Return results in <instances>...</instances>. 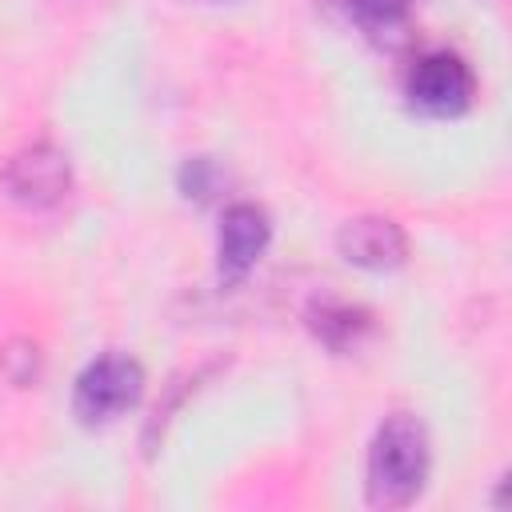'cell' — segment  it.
Listing matches in <instances>:
<instances>
[{"label":"cell","mask_w":512,"mask_h":512,"mask_svg":"<svg viewBox=\"0 0 512 512\" xmlns=\"http://www.w3.org/2000/svg\"><path fill=\"white\" fill-rule=\"evenodd\" d=\"M428 468H432V448H428L424 424L412 412L384 416V424L368 444V480H364L368 504L408 508L424 492Z\"/></svg>","instance_id":"obj_1"},{"label":"cell","mask_w":512,"mask_h":512,"mask_svg":"<svg viewBox=\"0 0 512 512\" xmlns=\"http://www.w3.org/2000/svg\"><path fill=\"white\" fill-rule=\"evenodd\" d=\"M144 396V368L128 352H104L76 376L72 412L80 424H108Z\"/></svg>","instance_id":"obj_2"},{"label":"cell","mask_w":512,"mask_h":512,"mask_svg":"<svg viewBox=\"0 0 512 512\" xmlns=\"http://www.w3.org/2000/svg\"><path fill=\"white\" fill-rule=\"evenodd\" d=\"M404 92H408L412 108H420L428 116H460L476 96V76L464 56H456L448 48H432L412 60V68L404 76Z\"/></svg>","instance_id":"obj_3"},{"label":"cell","mask_w":512,"mask_h":512,"mask_svg":"<svg viewBox=\"0 0 512 512\" xmlns=\"http://www.w3.org/2000/svg\"><path fill=\"white\" fill-rule=\"evenodd\" d=\"M4 188L16 204L32 208V212H48L56 204H64L68 188H72V168L68 156L52 144H32L24 152H16L4 168Z\"/></svg>","instance_id":"obj_4"},{"label":"cell","mask_w":512,"mask_h":512,"mask_svg":"<svg viewBox=\"0 0 512 512\" xmlns=\"http://www.w3.org/2000/svg\"><path fill=\"white\" fill-rule=\"evenodd\" d=\"M272 240V224L268 212L260 204H228L220 216V240H216V264H220V280L236 284L252 272V264L264 256Z\"/></svg>","instance_id":"obj_5"},{"label":"cell","mask_w":512,"mask_h":512,"mask_svg":"<svg viewBox=\"0 0 512 512\" xmlns=\"http://www.w3.org/2000/svg\"><path fill=\"white\" fill-rule=\"evenodd\" d=\"M336 248L348 264L368 272H392L408 256V236L388 216H352L336 232Z\"/></svg>","instance_id":"obj_6"},{"label":"cell","mask_w":512,"mask_h":512,"mask_svg":"<svg viewBox=\"0 0 512 512\" xmlns=\"http://www.w3.org/2000/svg\"><path fill=\"white\" fill-rule=\"evenodd\" d=\"M304 320H308L312 336H316L324 348H332V352H352V348H360V344L372 336V328H376L368 308L348 304V300H340V296H316V300L308 304Z\"/></svg>","instance_id":"obj_7"},{"label":"cell","mask_w":512,"mask_h":512,"mask_svg":"<svg viewBox=\"0 0 512 512\" xmlns=\"http://www.w3.org/2000/svg\"><path fill=\"white\" fill-rule=\"evenodd\" d=\"M344 12V20L380 48H396L412 28V0H328Z\"/></svg>","instance_id":"obj_8"},{"label":"cell","mask_w":512,"mask_h":512,"mask_svg":"<svg viewBox=\"0 0 512 512\" xmlns=\"http://www.w3.org/2000/svg\"><path fill=\"white\" fill-rule=\"evenodd\" d=\"M216 184H220V172H216V164L208 156H188L180 164V192L188 200H212Z\"/></svg>","instance_id":"obj_9"},{"label":"cell","mask_w":512,"mask_h":512,"mask_svg":"<svg viewBox=\"0 0 512 512\" xmlns=\"http://www.w3.org/2000/svg\"><path fill=\"white\" fill-rule=\"evenodd\" d=\"M208 4H224V0H208Z\"/></svg>","instance_id":"obj_10"}]
</instances>
